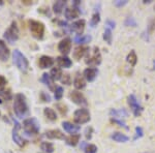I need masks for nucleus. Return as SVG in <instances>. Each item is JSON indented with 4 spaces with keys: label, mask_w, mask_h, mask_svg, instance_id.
Here are the masks:
<instances>
[{
    "label": "nucleus",
    "mask_w": 155,
    "mask_h": 153,
    "mask_svg": "<svg viewBox=\"0 0 155 153\" xmlns=\"http://www.w3.org/2000/svg\"><path fill=\"white\" fill-rule=\"evenodd\" d=\"M14 111L15 114L17 115V117L20 118V119H23L24 117H26L28 115V106H27L26 97H25L24 94L18 93L15 95Z\"/></svg>",
    "instance_id": "f257e3e1"
},
{
    "label": "nucleus",
    "mask_w": 155,
    "mask_h": 153,
    "mask_svg": "<svg viewBox=\"0 0 155 153\" xmlns=\"http://www.w3.org/2000/svg\"><path fill=\"white\" fill-rule=\"evenodd\" d=\"M12 60H14V63L21 72H26L27 69L29 67V62L27 60L26 57L24 56L19 50H15L14 53H12Z\"/></svg>",
    "instance_id": "f03ea898"
},
{
    "label": "nucleus",
    "mask_w": 155,
    "mask_h": 153,
    "mask_svg": "<svg viewBox=\"0 0 155 153\" xmlns=\"http://www.w3.org/2000/svg\"><path fill=\"white\" fill-rule=\"evenodd\" d=\"M29 28L31 31V34L36 39H42L45 34V25L44 23L39 21H35V20H29L28 21Z\"/></svg>",
    "instance_id": "7ed1b4c3"
},
{
    "label": "nucleus",
    "mask_w": 155,
    "mask_h": 153,
    "mask_svg": "<svg viewBox=\"0 0 155 153\" xmlns=\"http://www.w3.org/2000/svg\"><path fill=\"white\" fill-rule=\"evenodd\" d=\"M23 127L25 132L28 135H37L39 132V129H41L38 121L33 117L25 119L23 122Z\"/></svg>",
    "instance_id": "20e7f679"
},
{
    "label": "nucleus",
    "mask_w": 155,
    "mask_h": 153,
    "mask_svg": "<svg viewBox=\"0 0 155 153\" xmlns=\"http://www.w3.org/2000/svg\"><path fill=\"white\" fill-rule=\"evenodd\" d=\"M4 38L6 39V42H8L9 44H15L19 39V28L17 26V23L15 21L12 22L11 26L8 27L5 32L3 34Z\"/></svg>",
    "instance_id": "39448f33"
},
{
    "label": "nucleus",
    "mask_w": 155,
    "mask_h": 153,
    "mask_svg": "<svg viewBox=\"0 0 155 153\" xmlns=\"http://www.w3.org/2000/svg\"><path fill=\"white\" fill-rule=\"evenodd\" d=\"M90 113L87 109H79L74 113V121L77 124H84L90 121Z\"/></svg>",
    "instance_id": "423d86ee"
},
{
    "label": "nucleus",
    "mask_w": 155,
    "mask_h": 153,
    "mask_svg": "<svg viewBox=\"0 0 155 153\" xmlns=\"http://www.w3.org/2000/svg\"><path fill=\"white\" fill-rule=\"evenodd\" d=\"M127 102H128V106L130 107L132 113L136 117H139L140 115L143 112V107L140 105L139 100L137 99V97L134 94H130L127 97Z\"/></svg>",
    "instance_id": "0eeeda50"
},
{
    "label": "nucleus",
    "mask_w": 155,
    "mask_h": 153,
    "mask_svg": "<svg viewBox=\"0 0 155 153\" xmlns=\"http://www.w3.org/2000/svg\"><path fill=\"white\" fill-rule=\"evenodd\" d=\"M85 62H86V64L92 65V66H96V65H99L101 63V54L98 48L97 47L93 48L92 54L87 56V59L85 60Z\"/></svg>",
    "instance_id": "6e6552de"
},
{
    "label": "nucleus",
    "mask_w": 155,
    "mask_h": 153,
    "mask_svg": "<svg viewBox=\"0 0 155 153\" xmlns=\"http://www.w3.org/2000/svg\"><path fill=\"white\" fill-rule=\"evenodd\" d=\"M21 128V124L19 123L18 121L15 120V126L12 128V141L16 143L19 147H23L26 142L25 140H23V138H21V135H19V130Z\"/></svg>",
    "instance_id": "1a4fd4ad"
},
{
    "label": "nucleus",
    "mask_w": 155,
    "mask_h": 153,
    "mask_svg": "<svg viewBox=\"0 0 155 153\" xmlns=\"http://www.w3.org/2000/svg\"><path fill=\"white\" fill-rule=\"evenodd\" d=\"M69 97H71V99L72 100V102H74L76 105H79V106H87L88 105V102H87L86 98H85V96L83 95V93H81V92L79 91H71V93H69Z\"/></svg>",
    "instance_id": "9d476101"
},
{
    "label": "nucleus",
    "mask_w": 155,
    "mask_h": 153,
    "mask_svg": "<svg viewBox=\"0 0 155 153\" xmlns=\"http://www.w3.org/2000/svg\"><path fill=\"white\" fill-rule=\"evenodd\" d=\"M71 39L69 37L63 38L58 44V51L60 53L63 54V56L68 54L71 52Z\"/></svg>",
    "instance_id": "9b49d317"
},
{
    "label": "nucleus",
    "mask_w": 155,
    "mask_h": 153,
    "mask_svg": "<svg viewBox=\"0 0 155 153\" xmlns=\"http://www.w3.org/2000/svg\"><path fill=\"white\" fill-rule=\"evenodd\" d=\"M85 24H86V22H85V20L83 19L74 22V23L71 25V31L76 32L78 35H82V33H83V31L85 29Z\"/></svg>",
    "instance_id": "f8f14e48"
},
{
    "label": "nucleus",
    "mask_w": 155,
    "mask_h": 153,
    "mask_svg": "<svg viewBox=\"0 0 155 153\" xmlns=\"http://www.w3.org/2000/svg\"><path fill=\"white\" fill-rule=\"evenodd\" d=\"M98 75V69L96 67H88L84 71V78L88 82H93Z\"/></svg>",
    "instance_id": "ddd939ff"
},
{
    "label": "nucleus",
    "mask_w": 155,
    "mask_h": 153,
    "mask_svg": "<svg viewBox=\"0 0 155 153\" xmlns=\"http://www.w3.org/2000/svg\"><path fill=\"white\" fill-rule=\"evenodd\" d=\"M53 64H54V59L52 58V57L44 55V56H41V58H39L38 65H39V67L42 69L49 68V67L53 66Z\"/></svg>",
    "instance_id": "4468645a"
},
{
    "label": "nucleus",
    "mask_w": 155,
    "mask_h": 153,
    "mask_svg": "<svg viewBox=\"0 0 155 153\" xmlns=\"http://www.w3.org/2000/svg\"><path fill=\"white\" fill-rule=\"evenodd\" d=\"M87 53H89V48L88 47H85V46H80V47H77L74 51V58L79 61L81 58L86 55Z\"/></svg>",
    "instance_id": "2eb2a0df"
},
{
    "label": "nucleus",
    "mask_w": 155,
    "mask_h": 153,
    "mask_svg": "<svg viewBox=\"0 0 155 153\" xmlns=\"http://www.w3.org/2000/svg\"><path fill=\"white\" fill-rule=\"evenodd\" d=\"M46 137L48 138V139H51V140H54V139L65 140V135H64V134H62L59 129L48 130V131H46Z\"/></svg>",
    "instance_id": "dca6fc26"
},
{
    "label": "nucleus",
    "mask_w": 155,
    "mask_h": 153,
    "mask_svg": "<svg viewBox=\"0 0 155 153\" xmlns=\"http://www.w3.org/2000/svg\"><path fill=\"white\" fill-rule=\"evenodd\" d=\"M62 127H63L66 132L71 134V135H76L77 132L80 131V129H81V127H80L79 125H74V124L71 123V122H67V121L62 122Z\"/></svg>",
    "instance_id": "f3484780"
},
{
    "label": "nucleus",
    "mask_w": 155,
    "mask_h": 153,
    "mask_svg": "<svg viewBox=\"0 0 155 153\" xmlns=\"http://www.w3.org/2000/svg\"><path fill=\"white\" fill-rule=\"evenodd\" d=\"M9 55H11V52H9L8 48L6 47L5 42L3 41H0V61H6Z\"/></svg>",
    "instance_id": "a211bd4d"
},
{
    "label": "nucleus",
    "mask_w": 155,
    "mask_h": 153,
    "mask_svg": "<svg viewBox=\"0 0 155 153\" xmlns=\"http://www.w3.org/2000/svg\"><path fill=\"white\" fill-rule=\"evenodd\" d=\"M56 62L58 64L59 67H62V68H68V67L71 66L72 62L71 60L68 58L67 56H59L57 57Z\"/></svg>",
    "instance_id": "6ab92c4d"
},
{
    "label": "nucleus",
    "mask_w": 155,
    "mask_h": 153,
    "mask_svg": "<svg viewBox=\"0 0 155 153\" xmlns=\"http://www.w3.org/2000/svg\"><path fill=\"white\" fill-rule=\"evenodd\" d=\"M110 115L113 117V119H122V118H127L128 117V113H127L124 109H120V110H116V109H112L110 111Z\"/></svg>",
    "instance_id": "aec40b11"
},
{
    "label": "nucleus",
    "mask_w": 155,
    "mask_h": 153,
    "mask_svg": "<svg viewBox=\"0 0 155 153\" xmlns=\"http://www.w3.org/2000/svg\"><path fill=\"white\" fill-rule=\"evenodd\" d=\"M64 16L67 20H74L78 18L80 16V11L79 8H76V7L72 6V8H65L64 11Z\"/></svg>",
    "instance_id": "412c9836"
},
{
    "label": "nucleus",
    "mask_w": 155,
    "mask_h": 153,
    "mask_svg": "<svg viewBox=\"0 0 155 153\" xmlns=\"http://www.w3.org/2000/svg\"><path fill=\"white\" fill-rule=\"evenodd\" d=\"M74 88L78 89V90L84 89L85 87H86V81H85V79L80 74H77L76 78H74Z\"/></svg>",
    "instance_id": "4be33fe9"
},
{
    "label": "nucleus",
    "mask_w": 155,
    "mask_h": 153,
    "mask_svg": "<svg viewBox=\"0 0 155 153\" xmlns=\"http://www.w3.org/2000/svg\"><path fill=\"white\" fill-rule=\"evenodd\" d=\"M41 82H42L44 84H46L47 86L49 87L50 90H55V84H54V81L52 80L51 76H50L49 74H47V72H45L44 75H42L41 79Z\"/></svg>",
    "instance_id": "5701e85b"
},
{
    "label": "nucleus",
    "mask_w": 155,
    "mask_h": 153,
    "mask_svg": "<svg viewBox=\"0 0 155 153\" xmlns=\"http://www.w3.org/2000/svg\"><path fill=\"white\" fill-rule=\"evenodd\" d=\"M80 139H81V135L76 134V135H71L69 137L65 138V141L67 145L74 147V146H77L78 143L80 142Z\"/></svg>",
    "instance_id": "b1692460"
},
{
    "label": "nucleus",
    "mask_w": 155,
    "mask_h": 153,
    "mask_svg": "<svg viewBox=\"0 0 155 153\" xmlns=\"http://www.w3.org/2000/svg\"><path fill=\"white\" fill-rule=\"evenodd\" d=\"M67 4L66 1H63V0H59V1H56L53 4V12L56 15H60L62 12V11L64 9V7Z\"/></svg>",
    "instance_id": "393cba45"
},
{
    "label": "nucleus",
    "mask_w": 155,
    "mask_h": 153,
    "mask_svg": "<svg viewBox=\"0 0 155 153\" xmlns=\"http://www.w3.org/2000/svg\"><path fill=\"white\" fill-rule=\"evenodd\" d=\"M111 139L114 140L115 142H118V143H125L129 140V138L127 135L121 134V132H115L111 135Z\"/></svg>",
    "instance_id": "a878e982"
},
{
    "label": "nucleus",
    "mask_w": 155,
    "mask_h": 153,
    "mask_svg": "<svg viewBox=\"0 0 155 153\" xmlns=\"http://www.w3.org/2000/svg\"><path fill=\"white\" fill-rule=\"evenodd\" d=\"M50 76H51L53 81H58V80H61L63 74H62L61 68H59V67H54V68H52L51 72H50Z\"/></svg>",
    "instance_id": "bb28decb"
},
{
    "label": "nucleus",
    "mask_w": 155,
    "mask_h": 153,
    "mask_svg": "<svg viewBox=\"0 0 155 153\" xmlns=\"http://www.w3.org/2000/svg\"><path fill=\"white\" fill-rule=\"evenodd\" d=\"M44 114H45V116L48 118L49 120H51V121H56L57 120L56 112H55L53 109H51V108H46V109L44 110Z\"/></svg>",
    "instance_id": "cd10ccee"
},
{
    "label": "nucleus",
    "mask_w": 155,
    "mask_h": 153,
    "mask_svg": "<svg viewBox=\"0 0 155 153\" xmlns=\"http://www.w3.org/2000/svg\"><path fill=\"white\" fill-rule=\"evenodd\" d=\"M92 37L91 35H77L74 37V42L78 45H83V44H87V42H91Z\"/></svg>",
    "instance_id": "c85d7f7f"
},
{
    "label": "nucleus",
    "mask_w": 155,
    "mask_h": 153,
    "mask_svg": "<svg viewBox=\"0 0 155 153\" xmlns=\"http://www.w3.org/2000/svg\"><path fill=\"white\" fill-rule=\"evenodd\" d=\"M126 61L130 64V66H136L137 62V56L134 51H130V53L127 55L126 57Z\"/></svg>",
    "instance_id": "c756f323"
},
{
    "label": "nucleus",
    "mask_w": 155,
    "mask_h": 153,
    "mask_svg": "<svg viewBox=\"0 0 155 153\" xmlns=\"http://www.w3.org/2000/svg\"><path fill=\"white\" fill-rule=\"evenodd\" d=\"M41 149L45 153H53L54 152V146L52 143L49 142H42L41 144Z\"/></svg>",
    "instance_id": "7c9ffc66"
},
{
    "label": "nucleus",
    "mask_w": 155,
    "mask_h": 153,
    "mask_svg": "<svg viewBox=\"0 0 155 153\" xmlns=\"http://www.w3.org/2000/svg\"><path fill=\"white\" fill-rule=\"evenodd\" d=\"M101 22V15H99V12H94L93 15H92V18L90 20V26L91 27H96L97 24Z\"/></svg>",
    "instance_id": "2f4dec72"
},
{
    "label": "nucleus",
    "mask_w": 155,
    "mask_h": 153,
    "mask_svg": "<svg viewBox=\"0 0 155 153\" xmlns=\"http://www.w3.org/2000/svg\"><path fill=\"white\" fill-rule=\"evenodd\" d=\"M104 39L106 41V42H107L109 45L112 44V30L110 28L106 27L104 29Z\"/></svg>",
    "instance_id": "473e14b6"
},
{
    "label": "nucleus",
    "mask_w": 155,
    "mask_h": 153,
    "mask_svg": "<svg viewBox=\"0 0 155 153\" xmlns=\"http://www.w3.org/2000/svg\"><path fill=\"white\" fill-rule=\"evenodd\" d=\"M56 108L62 116H65V115L67 114V112H68V109H67L66 105H64V104H57Z\"/></svg>",
    "instance_id": "72a5a7b5"
},
{
    "label": "nucleus",
    "mask_w": 155,
    "mask_h": 153,
    "mask_svg": "<svg viewBox=\"0 0 155 153\" xmlns=\"http://www.w3.org/2000/svg\"><path fill=\"white\" fill-rule=\"evenodd\" d=\"M85 153H96L97 152V147L93 144H87L84 148Z\"/></svg>",
    "instance_id": "f704fd0d"
},
{
    "label": "nucleus",
    "mask_w": 155,
    "mask_h": 153,
    "mask_svg": "<svg viewBox=\"0 0 155 153\" xmlns=\"http://www.w3.org/2000/svg\"><path fill=\"white\" fill-rule=\"evenodd\" d=\"M63 96V88L61 86H58L56 87L55 89V99L56 100H60Z\"/></svg>",
    "instance_id": "c9c22d12"
},
{
    "label": "nucleus",
    "mask_w": 155,
    "mask_h": 153,
    "mask_svg": "<svg viewBox=\"0 0 155 153\" xmlns=\"http://www.w3.org/2000/svg\"><path fill=\"white\" fill-rule=\"evenodd\" d=\"M39 98H41V101H44V102H50V101H51V96H50L48 93L44 92V91L41 92V94H39Z\"/></svg>",
    "instance_id": "e433bc0d"
},
{
    "label": "nucleus",
    "mask_w": 155,
    "mask_h": 153,
    "mask_svg": "<svg viewBox=\"0 0 155 153\" xmlns=\"http://www.w3.org/2000/svg\"><path fill=\"white\" fill-rule=\"evenodd\" d=\"M71 75L69 74H64L63 76L61 78V82L62 84H65V85H71Z\"/></svg>",
    "instance_id": "4c0bfd02"
},
{
    "label": "nucleus",
    "mask_w": 155,
    "mask_h": 153,
    "mask_svg": "<svg viewBox=\"0 0 155 153\" xmlns=\"http://www.w3.org/2000/svg\"><path fill=\"white\" fill-rule=\"evenodd\" d=\"M124 24H125V26H131V27H136L137 26V21L134 20V18H126L125 22H124Z\"/></svg>",
    "instance_id": "58836bf2"
},
{
    "label": "nucleus",
    "mask_w": 155,
    "mask_h": 153,
    "mask_svg": "<svg viewBox=\"0 0 155 153\" xmlns=\"http://www.w3.org/2000/svg\"><path fill=\"white\" fill-rule=\"evenodd\" d=\"M143 137V128L140 126H137L136 127V135H134V140L136 141V140H137L139 138H142Z\"/></svg>",
    "instance_id": "ea45409f"
},
{
    "label": "nucleus",
    "mask_w": 155,
    "mask_h": 153,
    "mask_svg": "<svg viewBox=\"0 0 155 153\" xmlns=\"http://www.w3.org/2000/svg\"><path fill=\"white\" fill-rule=\"evenodd\" d=\"M111 121L113 122V123H115V124H118L119 126L124 127L125 129H128V126H127V125H126L125 123H124V122L122 121V120H119V119H112Z\"/></svg>",
    "instance_id": "a19ab883"
},
{
    "label": "nucleus",
    "mask_w": 155,
    "mask_h": 153,
    "mask_svg": "<svg viewBox=\"0 0 155 153\" xmlns=\"http://www.w3.org/2000/svg\"><path fill=\"white\" fill-rule=\"evenodd\" d=\"M92 132H93V128L92 127H87L86 130H85V137H86L87 140H91Z\"/></svg>",
    "instance_id": "79ce46f5"
},
{
    "label": "nucleus",
    "mask_w": 155,
    "mask_h": 153,
    "mask_svg": "<svg viewBox=\"0 0 155 153\" xmlns=\"http://www.w3.org/2000/svg\"><path fill=\"white\" fill-rule=\"evenodd\" d=\"M5 85H6V79L3 76H0V92L4 89Z\"/></svg>",
    "instance_id": "37998d69"
},
{
    "label": "nucleus",
    "mask_w": 155,
    "mask_h": 153,
    "mask_svg": "<svg viewBox=\"0 0 155 153\" xmlns=\"http://www.w3.org/2000/svg\"><path fill=\"white\" fill-rule=\"evenodd\" d=\"M125 4H127V0H123V1L117 0V1H114V5L117 7H122V6L125 5Z\"/></svg>",
    "instance_id": "c03bdc74"
},
{
    "label": "nucleus",
    "mask_w": 155,
    "mask_h": 153,
    "mask_svg": "<svg viewBox=\"0 0 155 153\" xmlns=\"http://www.w3.org/2000/svg\"><path fill=\"white\" fill-rule=\"evenodd\" d=\"M106 24H107V28H110V29H113V28H115V26H116V23H115L114 21H112V20H110V19L107 20Z\"/></svg>",
    "instance_id": "a18cd8bd"
},
{
    "label": "nucleus",
    "mask_w": 155,
    "mask_h": 153,
    "mask_svg": "<svg viewBox=\"0 0 155 153\" xmlns=\"http://www.w3.org/2000/svg\"><path fill=\"white\" fill-rule=\"evenodd\" d=\"M32 3H33V2L29 1V0H25V1H23V4H26V5H31Z\"/></svg>",
    "instance_id": "49530a36"
},
{
    "label": "nucleus",
    "mask_w": 155,
    "mask_h": 153,
    "mask_svg": "<svg viewBox=\"0 0 155 153\" xmlns=\"http://www.w3.org/2000/svg\"><path fill=\"white\" fill-rule=\"evenodd\" d=\"M153 69H154V71H155V60H154V61H153Z\"/></svg>",
    "instance_id": "de8ad7c7"
},
{
    "label": "nucleus",
    "mask_w": 155,
    "mask_h": 153,
    "mask_svg": "<svg viewBox=\"0 0 155 153\" xmlns=\"http://www.w3.org/2000/svg\"><path fill=\"white\" fill-rule=\"evenodd\" d=\"M2 4H3V1H2V0H0V5H2Z\"/></svg>",
    "instance_id": "09e8293b"
},
{
    "label": "nucleus",
    "mask_w": 155,
    "mask_h": 153,
    "mask_svg": "<svg viewBox=\"0 0 155 153\" xmlns=\"http://www.w3.org/2000/svg\"><path fill=\"white\" fill-rule=\"evenodd\" d=\"M154 9H155V6H154Z\"/></svg>",
    "instance_id": "8fccbe9b"
}]
</instances>
